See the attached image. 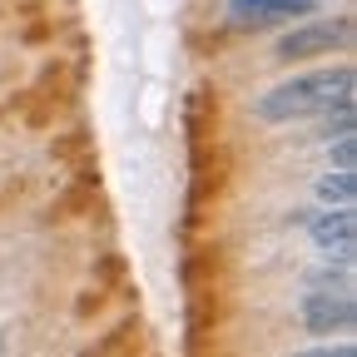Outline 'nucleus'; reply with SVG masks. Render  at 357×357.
Returning a JSON list of instances; mask_svg holds the SVG:
<instances>
[{
	"label": "nucleus",
	"mask_w": 357,
	"mask_h": 357,
	"mask_svg": "<svg viewBox=\"0 0 357 357\" xmlns=\"http://www.w3.org/2000/svg\"><path fill=\"white\" fill-rule=\"evenodd\" d=\"M0 347H6V342H0Z\"/></svg>",
	"instance_id": "nucleus-16"
},
{
	"label": "nucleus",
	"mask_w": 357,
	"mask_h": 357,
	"mask_svg": "<svg viewBox=\"0 0 357 357\" xmlns=\"http://www.w3.org/2000/svg\"><path fill=\"white\" fill-rule=\"evenodd\" d=\"M105 307V288H95V293H84L79 303H75V318H89V312H100Z\"/></svg>",
	"instance_id": "nucleus-15"
},
{
	"label": "nucleus",
	"mask_w": 357,
	"mask_h": 357,
	"mask_svg": "<svg viewBox=\"0 0 357 357\" xmlns=\"http://www.w3.org/2000/svg\"><path fill=\"white\" fill-rule=\"evenodd\" d=\"M337 100H352V65H328V70L293 75V79L268 89L253 105V114L263 124H293V119H312V114L333 109Z\"/></svg>",
	"instance_id": "nucleus-1"
},
{
	"label": "nucleus",
	"mask_w": 357,
	"mask_h": 357,
	"mask_svg": "<svg viewBox=\"0 0 357 357\" xmlns=\"http://www.w3.org/2000/svg\"><path fill=\"white\" fill-rule=\"evenodd\" d=\"M352 194H357L352 169H333V174L318 178V199H323V204H352Z\"/></svg>",
	"instance_id": "nucleus-10"
},
{
	"label": "nucleus",
	"mask_w": 357,
	"mask_h": 357,
	"mask_svg": "<svg viewBox=\"0 0 357 357\" xmlns=\"http://www.w3.org/2000/svg\"><path fill=\"white\" fill-rule=\"evenodd\" d=\"M218 323H223V288H189L184 293V333H189L194 352L208 347Z\"/></svg>",
	"instance_id": "nucleus-5"
},
{
	"label": "nucleus",
	"mask_w": 357,
	"mask_h": 357,
	"mask_svg": "<svg viewBox=\"0 0 357 357\" xmlns=\"http://www.w3.org/2000/svg\"><path fill=\"white\" fill-rule=\"evenodd\" d=\"M95 194H100V169H95V159H84L79 169H75V178L60 189V199L50 204V223H65V218H79V213H89V204H95Z\"/></svg>",
	"instance_id": "nucleus-6"
},
{
	"label": "nucleus",
	"mask_w": 357,
	"mask_h": 357,
	"mask_svg": "<svg viewBox=\"0 0 357 357\" xmlns=\"http://www.w3.org/2000/svg\"><path fill=\"white\" fill-rule=\"evenodd\" d=\"M303 223H307V238L318 243L323 253L352 243V234H357V213H352V204H328L323 213H307Z\"/></svg>",
	"instance_id": "nucleus-7"
},
{
	"label": "nucleus",
	"mask_w": 357,
	"mask_h": 357,
	"mask_svg": "<svg viewBox=\"0 0 357 357\" xmlns=\"http://www.w3.org/2000/svg\"><path fill=\"white\" fill-rule=\"evenodd\" d=\"M352 40V15H337V20H307L298 30H288L278 40V60H312V55H333L337 45Z\"/></svg>",
	"instance_id": "nucleus-2"
},
{
	"label": "nucleus",
	"mask_w": 357,
	"mask_h": 357,
	"mask_svg": "<svg viewBox=\"0 0 357 357\" xmlns=\"http://www.w3.org/2000/svg\"><path fill=\"white\" fill-rule=\"evenodd\" d=\"M323 0H229V25L234 30H263L278 20H307Z\"/></svg>",
	"instance_id": "nucleus-4"
},
{
	"label": "nucleus",
	"mask_w": 357,
	"mask_h": 357,
	"mask_svg": "<svg viewBox=\"0 0 357 357\" xmlns=\"http://www.w3.org/2000/svg\"><path fill=\"white\" fill-rule=\"evenodd\" d=\"M50 154H55V159H65V164H70V159H89V134H70V139H65V144H55Z\"/></svg>",
	"instance_id": "nucleus-14"
},
{
	"label": "nucleus",
	"mask_w": 357,
	"mask_h": 357,
	"mask_svg": "<svg viewBox=\"0 0 357 357\" xmlns=\"http://www.w3.org/2000/svg\"><path fill=\"white\" fill-rule=\"evenodd\" d=\"M218 134V95H208V89H194V95L184 100V139L189 144H204Z\"/></svg>",
	"instance_id": "nucleus-8"
},
{
	"label": "nucleus",
	"mask_w": 357,
	"mask_h": 357,
	"mask_svg": "<svg viewBox=\"0 0 357 357\" xmlns=\"http://www.w3.org/2000/svg\"><path fill=\"white\" fill-rule=\"evenodd\" d=\"M357 323V303L347 288H312L303 298V328L312 337H333V333H347Z\"/></svg>",
	"instance_id": "nucleus-3"
},
{
	"label": "nucleus",
	"mask_w": 357,
	"mask_h": 357,
	"mask_svg": "<svg viewBox=\"0 0 357 357\" xmlns=\"http://www.w3.org/2000/svg\"><path fill=\"white\" fill-rule=\"evenodd\" d=\"M129 347H139V323H134V318H129V323H119L109 337H100V342H95V352H129Z\"/></svg>",
	"instance_id": "nucleus-11"
},
{
	"label": "nucleus",
	"mask_w": 357,
	"mask_h": 357,
	"mask_svg": "<svg viewBox=\"0 0 357 357\" xmlns=\"http://www.w3.org/2000/svg\"><path fill=\"white\" fill-rule=\"evenodd\" d=\"M352 154H357V144H352V129H347V134H333V144H328V159H333L337 169H352Z\"/></svg>",
	"instance_id": "nucleus-13"
},
{
	"label": "nucleus",
	"mask_w": 357,
	"mask_h": 357,
	"mask_svg": "<svg viewBox=\"0 0 357 357\" xmlns=\"http://www.w3.org/2000/svg\"><path fill=\"white\" fill-rule=\"evenodd\" d=\"M178 283L189 288H223V248H194L178 263Z\"/></svg>",
	"instance_id": "nucleus-9"
},
{
	"label": "nucleus",
	"mask_w": 357,
	"mask_h": 357,
	"mask_svg": "<svg viewBox=\"0 0 357 357\" xmlns=\"http://www.w3.org/2000/svg\"><path fill=\"white\" fill-rule=\"evenodd\" d=\"M124 283V258L119 253H105V258H95V288H119Z\"/></svg>",
	"instance_id": "nucleus-12"
}]
</instances>
